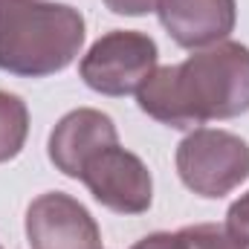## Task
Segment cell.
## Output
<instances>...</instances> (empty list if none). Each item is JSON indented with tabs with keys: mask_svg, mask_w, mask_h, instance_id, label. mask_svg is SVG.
<instances>
[{
	"mask_svg": "<svg viewBox=\"0 0 249 249\" xmlns=\"http://www.w3.org/2000/svg\"><path fill=\"white\" fill-rule=\"evenodd\" d=\"M139 110L168 127H197L249 113V47L220 41L183 64L157 67L136 93Z\"/></svg>",
	"mask_w": 249,
	"mask_h": 249,
	"instance_id": "cell-1",
	"label": "cell"
},
{
	"mask_svg": "<svg viewBox=\"0 0 249 249\" xmlns=\"http://www.w3.org/2000/svg\"><path fill=\"white\" fill-rule=\"evenodd\" d=\"M84 47V18L67 3H0V70L47 78L67 70Z\"/></svg>",
	"mask_w": 249,
	"mask_h": 249,
	"instance_id": "cell-2",
	"label": "cell"
},
{
	"mask_svg": "<svg viewBox=\"0 0 249 249\" xmlns=\"http://www.w3.org/2000/svg\"><path fill=\"white\" fill-rule=\"evenodd\" d=\"M177 174L200 197L217 200L249 177V145L220 127H194L177 145Z\"/></svg>",
	"mask_w": 249,
	"mask_h": 249,
	"instance_id": "cell-3",
	"label": "cell"
},
{
	"mask_svg": "<svg viewBox=\"0 0 249 249\" xmlns=\"http://www.w3.org/2000/svg\"><path fill=\"white\" fill-rule=\"evenodd\" d=\"M157 58L160 50L151 35L113 29L87 50V55L78 64V72L90 90L119 99L139 93V87L154 75Z\"/></svg>",
	"mask_w": 249,
	"mask_h": 249,
	"instance_id": "cell-4",
	"label": "cell"
},
{
	"mask_svg": "<svg viewBox=\"0 0 249 249\" xmlns=\"http://www.w3.org/2000/svg\"><path fill=\"white\" fill-rule=\"evenodd\" d=\"M78 180L105 209L116 214H142L154 203V180L148 165L119 142L90 157Z\"/></svg>",
	"mask_w": 249,
	"mask_h": 249,
	"instance_id": "cell-5",
	"label": "cell"
},
{
	"mask_svg": "<svg viewBox=\"0 0 249 249\" xmlns=\"http://www.w3.org/2000/svg\"><path fill=\"white\" fill-rule=\"evenodd\" d=\"M26 241L32 249H102V232L75 197L47 191L26 209Z\"/></svg>",
	"mask_w": 249,
	"mask_h": 249,
	"instance_id": "cell-6",
	"label": "cell"
},
{
	"mask_svg": "<svg viewBox=\"0 0 249 249\" xmlns=\"http://www.w3.org/2000/svg\"><path fill=\"white\" fill-rule=\"evenodd\" d=\"M160 23L183 50H206L229 38L238 20L235 0H160Z\"/></svg>",
	"mask_w": 249,
	"mask_h": 249,
	"instance_id": "cell-7",
	"label": "cell"
},
{
	"mask_svg": "<svg viewBox=\"0 0 249 249\" xmlns=\"http://www.w3.org/2000/svg\"><path fill=\"white\" fill-rule=\"evenodd\" d=\"M116 142H119V130L107 113L93 110V107H78V110H70L53 127L50 160L61 174L78 180L84 162Z\"/></svg>",
	"mask_w": 249,
	"mask_h": 249,
	"instance_id": "cell-8",
	"label": "cell"
},
{
	"mask_svg": "<svg viewBox=\"0 0 249 249\" xmlns=\"http://www.w3.org/2000/svg\"><path fill=\"white\" fill-rule=\"evenodd\" d=\"M29 136V110L26 102L15 93L0 90V162L15 160Z\"/></svg>",
	"mask_w": 249,
	"mask_h": 249,
	"instance_id": "cell-9",
	"label": "cell"
},
{
	"mask_svg": "<svg viewBox=\"0 0 249 249\" xmlns=\"http://www.w3.org/2000/svg\"><path fill=\"white\" fill-rule=\"evenodd\" d=\"M186 238L188 249H247L244 244H238L223 226L214 223H200V226H188L180 232Z\"/></svg>",
	"mask_w": 249,
	"mask_h": 249,
	"instance_id": "cell-10",
	"label": "cell"
},
{
	"mask_svg": "<svg viewBox=\"0 0 249 249\" xmlns=\"http://www.w3.org/2000/svg\"><path fill=\"white\" fill-rule=\"evenodd\" d=\"M238 244H244L249 249V191L247 194H241L232 206H229V212H226V226H223Z\"/></svg>",
	"mask_w": 249,
	"mask_h": 249,
	"instance_id": "cell-11",
	"label": "cell"
},
{
	"mask_svg": "<svg viewBox=\"0 0 249 249\" xmlns=\"http://www.w3.org/2000/svg\"><path fill=\"white\" fill-rule=\"evenodd\" d=\"M130 249H188V244L180 232L177 235H171V232H154V235H145L142 241H136Z\"/></svg>",
	"mask_w": 249,
	"mask_h": 249,
	"instance_id": "cell-12",
	"label": "cell"
},
{
	"mask_svg": "<svg viewBox=\"0 0 249 249\" xmlns=\"http://www.w3.org/2000/svg\"><path fill=\"white\" fill-rule=\"evenodd\" d=\"M105 6L116 15H130V18H139V15H148V12H157L160 0H105Z\"/></svg>",
	"mask_w": 249,
	"mask_h": 249,
	"instance_id": "cell-13",
	"label": "cell"
},
{
	"mask_svg": "<svg viewBox=\"0 0 249 249\" xmlns=\"http://www.w3.org/2000/svg\"><path fill=\"white\" fill-rule=\"evenodd\" d=\"M0 3H9V0H0Z\"/></svg>",
	"mask_w": 249,
	"mask_h": 249,
	"instance_id": "cell-14",
	"label": "cell"
},
{
	"mask_svg": "<svg viewBox=\"0 0 249 249\" xmlns=\"http://www.w3.org/2000/svg\"><path fill=\"white\" fill-rule=\"evenodd\" d=\"M0 249H3V247H0Z\"/></svg>",
	"mask_w": 249,
	"mask_h": 249,
	"instance_id": "cell-15",
	"label": "cell"
}]
</instances>
